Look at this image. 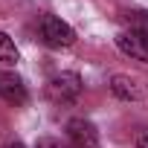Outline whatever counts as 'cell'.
I'll return each instance as SVG.
<instances>
[{"mask_svg": "<svg viewBox=\"0 0 148 148\" xmlns=\"http://www.w3.org/2000/svg\"><path fill=\"white\" fill-rule=\"evenodd\" d=\"M67 136H70L73 148H99V134H96L93 122H87V119H70Z\"/></svg>", "mask_w": 148, "mask_h": 148, "instance_id": "3957f363", "label": "cell"}, {"mask_svg": "<svg viewBox=\"0 0 148 148\" xmlns=\"http://www.w3.org/2000/svg\"><path fill=\"white\" fill-rule=\"evenodd\" d=\"M110 90H113L119 99H125V102L145 99V87H142L136 79H131V76H113V79H110Z\"/></svg>", "mask_w": 148, "mask_h": 148, "instance_id": "5b68a950", "label": "cell"}, {"mask_svg": "<svg viewBox=\"0 0 148 148\" xmlns=\"http://www.w3.org/2000/svg\"><path fill=\"white\" fill-rule=\"evenodd\" d=\"M0 96L12 105H23L26 102V87L15 73H0Z\"/></svg>", "mask_w": 148, "mask_h": 148, "instance_id": "8992f818", "label": "cell"}, {"mask_svg": "<svg viewBox=\"0 0 148 148\" xmlns=\"http://www.w3.org/2000/svg\"><path fill=\"white\" fill-rule=\"evenodd\" d=\"M47 93L55 102H73V99L82 93V79L76 76V73H58V76L49 79Z\"/></svg>", "mask_w": 148, "mask_h": 148, "instance_id": "7a4b0ae2", "label": "cell"}, {"mask_svg": "<svg viewBox=\"0 0 148 148\" xmlns=\"http://www.w3.org/2000/svg\"><path fill=\"white\" fill-rule=\"evenodd\" d=\"M136 148H148V134H139V139H136Z\"/></svg>", "mask_w": 148, "mask_h": 148, "instance_id": "30bf717a", "label": "cell"}, {"mask_svg": "<svg viewBox=\"0 0 148 148\" xmlns=\"http://www.w3.org/2000/svg\"><path fill=\"white\" fill-rule=\"evenodd\" d=\"M38 32H41V41H44L47 47H55V49L76 44V32H73V26H67V23H64L61 18H55V15H44L41 23H38Z\"/></svg>", "mask_w": 148, "mask_h": 148, "instance_id": "6da1fadb", "label": "cell"}, {"mask_svg": "<svg viewBox=\"0 0 148 148\" xmlns=\"http://www.w3.org/2000/svg\"><path fill=\"white\" fill-rule=\"evenodd\" d=\"M116 47H119L125 55L136 58V61H148V35H142V32H136V29L119 32V35H116Z\"/></svg>", "mask_w": 148, "mask_h": 148, "instance_id": "277c9868", "label": "cell"}, {"mask_svg": "<svg viewBox=\"0 0 148 148\" xmlns=\"http://www.w3.org/2000/svg\"><path fill=\"white\" fill-rule=\"evenodd\" d=\"M18 61H21V52H18L15 41L6 32H0V64H18Z\"/></svg>", "mask_w": 148, "mask_h": 148, "instance_id": "52a82bcc", "label": "cell"}, {"mask_svg": "<svg viewBox=\"0 0 148 148\" xmlns=\"http://www.w3.org/2000/svg\"><path fill=\"white\" fill-rule=\"evenodd\" d=\"M131 21H134V26H131V29H136V32L148 35V12H134V15H131Z\"/></svg>", "mask_w": 148, "mask_h": 148, "instance_id": "ba28073f", "label": "cell"}, {"mask_svg": "<svg viewBox=\"0 0 148 148\" xmlns=\"http://www.w3.org/2000/svg\"><path fill=\"white\" fill-rule=\"evenodd\" d=\"M6 148H23V145H21V142H12V145H6Z\"/></svg>", "mask_w": 148, "mask_h": 148, "instance_id": "8fae6325", "label": "cell"}, {"mask_svg": "<svg viewBox=\"0 0 148 148\" xmlns=\"http://www.w3.org/2000/svg\"><path fill=\"white\" fill-rule=\"evenodd\" d=\"M35 148H67L61 139H55V136H41L38 142H35Z\"/></svg>", "mask_w": 148, "mask_h": 148, "instance_id": "9c48e42d", "label": "cell"}]
</instances>
